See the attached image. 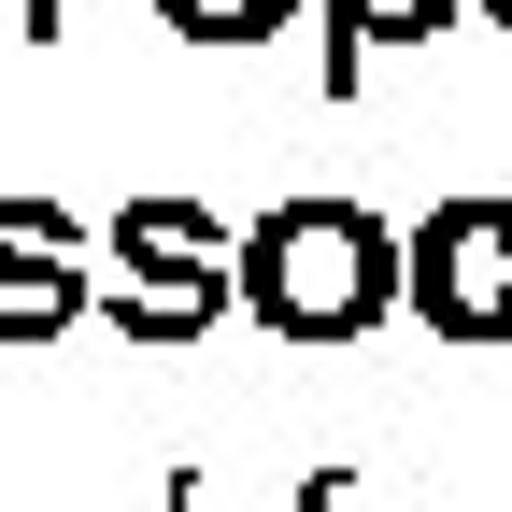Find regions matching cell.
<instances>
[{
    "label": "cell",
    "instance_id": "6da1fadb",
    "mask_svg": "<svg viewBox=\"0 0 512 512\" xmlns=\"http://www.w3.org/2000/svg\"><path fill=\"white\" fill-rule=\"evenodd\" d=\"M228 299L271 342H356L399 313V228L356 214V200H271L228 256Z\"/></svg>",
    "mask_w": 512,
    "mask_h": 512
},
{
    "label": "cell",
    "instance_id": "7a4b0ae2",
    "mask_svg": "<svg viewBox=\"0 0 512 512\" xmlns=\"http://www.w3.org/2000/svg\"><path fill=\"white\" fill-rule=\"evenodd\" d=\"M228 228L200 200H128L114 214V328L128 342H200L214 313H228Z\"/></svg>",
    "mask_w": 512,
    "mask_h": 512
},
{
    "label": "cell",
    "instance_id": "3957f363",
    "mask_svg": "<svg viewBox=\"0 0 512 512\" xmlns=\"http://www.w3.org/2000/svg\"><path fill=\"white\" fill-rule=\"evenodd\" d=\"M399 313L441 342H512V200H441L399 242Z\"/></svg>",
    "mask_w": 512,
    "mask_h": 512
},
{
    "label": "cell",
    "instance_id": "277c9868",
    "mask_svg": "<svg viewBox=\"0 0 512 512\" xmlns=\"http://www.w3.org/2000/svg\"><path fill=\"white\" fill-rule=\"evenodd\" d=\"M427 29H456V0H328V100L370 72V43H427Z\"/></svg>",
    "mask_w": 512,
    "mask_h": 512
},
{
    "label": "cell",
    "instance_id": "5b68a950",
    "mask_svg": "<svg viewBox=\"0 0 512 512\" xmlns=\"http://www.w3.org/2000/svg\"><path fill=\"white\" fill-rule=\"evenodd\" d=\"M86 271V228L57 200H0V285H72Z\"/></svg>",
    "mask_w": 512,
    "mask_h": 512
},
{
    "label": "cell",
    "instance_id": "8992f818",
    "mask_svg": "<svg viewBox=\"0 0 512 512\" xmlns=\"http://www.w3.org/2000/svg\"><path fill=\"white\" fill-rule=\"evenodd\" d=\"M86 299H100L86 271H72V285H0V342H57V328H72Z\"/></svg>",
    "mask_w": 512,
    "mask_h": 512
},
{
    "label": "cell",
    "instance_id": "52a82bcc",
    "mask_svg": "<svg viewBox=\"0 0 512 512\" xmlns=\"http://www.w3.org/2000/svg\"><path fill=\"white\" fill-rule=\"evenodd\" d=\"M171 29L185 43H256V29H285V0H171Z\"/></svg>",
    "mask_w": 512,
    "mask_h": 512
},
{
    "label": "cell",
    "instance_id": "ba28073f",
    "mask_svg": "<svg viewBox=\"0 0 512 512\" xmlns=\"http://www.w3.org/2000/svg\"><path fill=\"white\" fill-rule=\"evenodd\" d=\"M0 43H57V0H0Z\"/></svg>",
    "mask_w": 512,
    "mask_h": 512
},
{
    "label": "cell",
    "instance_id": "9c48e42d",
    "mask_svg": "<svg viewBox=\"0 0 512 512\" xmlns=\"http://www.w3.org/2000/svg\"><path fill=\"white\" fill-rule=\"evenodd\" d=\"M143 512H185V470H171V484H157V498H143Z\"/></svg>",
    "mask_w": 512,
    "mask_h": 512
},
{
    "label": "cell",
    "instance_id": "30bf717a",
    "mask_svg": "<svg viewBox=\"0 0 512 512\" xmlns=\"http://www.w3.org/2000/svg\"><path fill=\"white\" fill-rule=\"evenodd\" d=\"M484 29H512V0H484Z\"/></svg>",
    "mask_w": 512,
    "mask_h": 512
},
{
    "label": "cell",
    "instance_id": "8fae6325",
    "mask_svg": "<svg viewBox=\"0 0 512 512\" xmlns=\"http://www.w3.org/2000/svg\"><path fill=\"white\" fill-rule=\"evenodd\" d=\"M342 512H356V498H342Z\"/></svg>",
    "mask_w": 512,
    "mask_h": 512
}]
</instances>
